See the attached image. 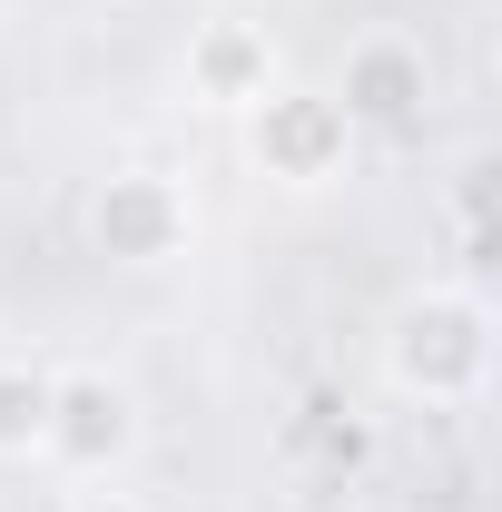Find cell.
<instances>
[{
    "label": "cell",
    "mask_w": 502,
    "mask_h": 512,
    "mask_svg": "<svg viewBox=\"0 0 502 512\" xmlns=\"http://www.w3.org/2000/svg\"><path fill=\"white\" fill-rule=\"evenodd\" d=\"M384 384L404 404H483L493 384V306L473 286H424L384 316Z\"/></svg>",
    "instance_id": "6da1fadb"
},
{
    "label": "cell",
    "mask_w": 502,
    "mask_h": 512,
    "mask_svg": "<svg viewBox=\"0 0 502 512\" xmlns=\"http://www.w3.org/2000/svg\"><path fill=\"white\" fill-rule=\"evenodd\" d=\"M138 453V394L109 365H50V424H40V463L60 483H119Z\"/></svg>",
    "instance_id": "7a4b0ae2"
},
{
    "label": "cell",
    "mask_w": 502,
    "mask_h": 512,
    "mask_svg": "<svg viewBox=\"0 0 502 512\" xmlns=\"http://www.w3.org/2000/svg\"><path fill=\"white\" fill-rule=\"evenodd\" d=\"M247 158H256V178H276V188H335L345 158H355V119L325 89H286L276 79L247 109Z\"/></svg>",
    "instance_id": "3957f363"
},
{
    "label": "cell",
    "mask_w": 502,
    "mask_h": 512,
    "mask_svg": "<svg viewBox=\"0 0 502 512\" xmlns=\"http://www.w3.org/2000/svg\"><path fill=\"white\" fill-rule=\"evenodd\" d=\"M188 237H197V207L158 168H109L89 188V247L109 266H168V256H188Z\"/></svg>",
    "instance_id": "277c9868"
},
{
    "label": "cell",
    "mask_w": 502,
    "mask_h": 512,
    "mask_svg": "<svg viewBox=\"0 0 502 512\" xmlns=\"http://www.w3.org/2000/svg\"><path fill=\"white\" fill-rule=\"evenodd\" d=\"M345 119H355V138L365 128H424V109H434V60H424V40H404V30H365L355 50H345V69H335V89H325Z\"/></svg>",
    "instance_id": "5b68a950"
},
{
    "label": "cell",
    "mask_w": 502,
    "mask_h": 512,
    "mask_svg": "<svg viewBox=\"0 0 502 512\" xmlns=\"http://www.w3.org/2000/svg\"><path fill=\"white\" fill-rule=\"evenodd\" d=\"M266 89H276V40H266V20L217 10V20L188 30V99L197 109H256Z\"/></svg>",
    "instance_id": "8992f818"
},
{
    "label": "cell",
    "mask_w": 502,
    "mask_h": 512,
    "mask_svg": "<svg viewBox=\"0 0 502 512\" xmlns=\"http://www.w3.org/2000/svg\"><path fill=\"white\" fill-rule=\"evenodd\" d=\"M40 424H50V365L0 355V463H40Z\"/></svg>",
    "instance_id": "52a82bcc"
},
{
    "label": "cell",
    "mask_w": 502,
    "mask_h": 512,
    "mask_svg": "<svg viewBox=\"0 0 502 512\" xmlns=\"http://www.w3.org/2000/svg\"><path fill=\"white\" fill-rule=\"evenodd\" d=\"M443 227H453L463 266H483V247H493V158H483V148L453 168V188H443Z\"/></svg>",
    "instance_id": "ba28073f"
},
{
    "label": "cell",
    "mask_w": 502,
    "mask_h": 512,
    "mask_svg": "<svg viewBox=\"0 0 502 512\" xmlns=\"http://www.w3.org/2000/svg\"><path fill=\"white\" fill-rule=\"evenodd\" d=\"M60 512H138V503H128V493H99V483H89V493H69Z\"/></svg>",
    "instance_id": "9c48e42d"
},
{
    "label": "cell",
    "mask_w": 502,
    "mask_h": 512,
    "mask_svg": "<svg viewBox=\"0 0 502 512\" xmlns=\"http://www.w3.org/2000/svg\"><path fill=\"white\" fill-rule=\"evenodd\" d=\"M335 512H384V503H335Z\"/></svg>",
    "instance_id": "30bf717a"
}]
</instances>
